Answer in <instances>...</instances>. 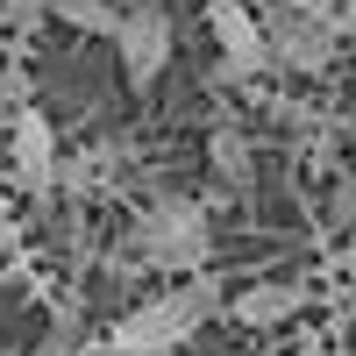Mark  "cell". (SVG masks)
<instances>
[{"instance_id": "obj_10", "label": "cell", "mask_w": 356, "mask_h": 356, "mask_svg": "<svg viewBox=\"0 0 356 356\" xmlns=\"http://www.w3.org/2000/svg\"><path fill=\"white\" fill-rule=\"evenodd\" d=\"M328 221H335V228H356V171L328 193Z\"/></svg>"}, {"instance_id": "obj_8", "label": "cell", "mask_w": 356, "mask_h": 356, "mask_svg": "<svg viewBox=\"0 0 356 356\" xmlns=\"http://www.w3.org/2000/svg\"><path fill=\"white\" fill-rule=\"evenodd\" d=\"M50 15L86 29V36H107V43H114V29H122V8H114V0H50Z\"/></svg>"}, {"instance_id": "obj_2", "label": "cell", "mask_w": 356, "mask_h": 356, "mask_svg": "<svg viewBox=\"0 0 356 356\" xmlns=\"http://www.w3.org/2000/svg\"><path fill=\"white\" fill-rule=\"evenodd\" d=\"M221 314V278L193 271V278H164L150 300H136L122 321L107 328V342H122L136 356H178L186 342H200V328Z\"/></svg>"}, {"instance_id": "obj_15", "label": "cell", "mask_w": 356, "mask_h": 356, "mask_svg": "<svg viewBox=\"0 0 356 356\" xmlns=\"http://www.w3.org/2000/svg\"><path fill=\"white\" fill-rule=\"evenodd\" d=\"M342 264H349V278H356V228H342Z\"/></svg>"}, {"instance_id": "obj_5", "label": "cell", "mask_w": 356, "mask_h": 356, "mask_svg": "<svg viewBox=\"0 0 356 356\" xmlns=\"http://www.w3.org/2000/svg\"><path fill=\"white\" fill-rule=\"evenodd\" d=\"M264 29H271V57H278V72H328L335 65V50L349 43L342 36V22H314V15H285V8H264Z\"/></svg>"}, {"instance_id": "obj_14", "label": "cell", "mask_w": 356, "mask_h": 356, "mask_svg": "<svg viewBox=\"0 0 356 356\" xmlns=\"http://www.w3.org/2000/svg\"><path fill=\"white\" fill-rule=\"evenodd\" d=\"M335 15H342V36L356 43V0H335Z\"/></svg>"}, {"instance_id": "obj_12", "label": "cell", "mask_w": 356, "mask_h": 356, "mask_svg": "<svg viewBox=\"0 0 356 356\" xmlns=\"http://www.w3.org/2000/svg\"><path fill=\"white\" fill-rule=\"evenodd\" d=\"M264 8H285V15H314V22H342L335 0H264Z\"/></svg>"}, {"instance_id": "obj_3", "label": "cell", "mask_w": 356, "mask_h": 356, "mask_svg": "<svg viewBox=\"0 0 356 356\" xmlns=\"http://www.w3.org/2000/svg\"><path fill=\"white\" fill-rule=\"evenodd\" d=\"M200 15H207V36H214V50H221V79L250 86V79H264V72H278V57H271V29H264V15L250 8V0H200Z\"/></svg>"}, {"instance_id": "obj_6", "label": "cell", "mask_w": 356, "mask_h": 356, "mask_svg": "<svg viewBox=\"0 0 356 356\" xmlns=\"http://www.w3.org/2000/svg\"><path fill=\"white\" fill-rule=\"evenodd\" d=\"M8 171L22 193H50L65 178V157H57V129L43 107H22L15 114V136H8Z\"/></svg>"}, {"instance_id": "obj_4", "label": "cell", "mask_w": 356, "mask_h": 356, "mask_svg": "<svg viewBox=\"0 0 356 356\" xmlns=\"http://www.w3.org/2000/svg\"><path fill=\"white\" fill-rule=\"evenodd\" d=\"M171 43H178V29H171V8H164V0H129V8H122L114 57H122L129 93H150V86L171 72Z\"/></svg>"}, {"instance_id": "obj_13", "label": "cell", "mask_w": 356, "mask_h": 356, "mask_svg": "<svg viewBox=\"0 0 356 356\" xmlns=\"http://www.w3.org/2000/svg\"><path fill=\"white\" fill-rule=\"evenodd\" d=\"M79 356H136V349H122V342H107V335H100V342H79Z\"/></svg>"}, {"instance_id": "obj_1", "label": "cell", "mask_w": 356, "mask_h": 356, "mask_svg": "<svg viewBox=\"0 0 356 356\" xmlns=\"http://www.w3.org/2000/svg\"><path fill=\"white\" fill-rule=\"evenodd\" d=\"M122 257L136 264V271H164V278L214 271V214H207L193 193H157V200L129 221Z\"/></svg>"}, {"instance_id": "obj_7", "label": "cell", "mask_w": 356, "mask_h": 356, "mask_svg": "<svg viewBox=\"0 0 356 356\" xmlns=\"http://www.w3.org/2000/svg\"><path fill=\"white\" fill-rule=\"evenodd\" d=\"M314 307V292L300 278H264V285H243L228 300V321L235 328H285V321H300Z\"/></svg>"}, {"instance_id": "obj_17", "label": "cell", "mask_w": 356, "mask_h": 356, "mask_svg": "<svg viewBox=\"0 0 356 356\" xmlns=\"http://www.w3.org/2000/svg\"><path fill=\"white\" fill-rule=\"evenodd\" d=\"M328 356H356V349H328Z\"/></svg>"}, {"instance_id": "obj_9", "label": "cell", "mask_w": 356, "mask_h": 356, "mask_svg": "<svg viewBox=\"0 0 356 356\" xmlns=\"http://www.w3.org/2000/svg\"><path fill=\"white\" fill-rule=\"evenodd\" d=\"M214 157H221V178H228V186H243V178H250V164H243V136H235V129L214 136Z\"/></svg>"}, {"instance_id": "obj_11", "label": "cell", "mask_w": 356, "mask_h": 356, "mask_svg": "<svg viewBox=\"0 0 356 356\" xmlns=\"http://www.w3.org/2000/svg\"><path fill=\"white\" fill-rule=\"evenodd\" d=\"M0 8H8V22H15L22 36H29V29H43V15H50V0H0Z\"/></svg>"}, {"instance_id": "obj_16", "label": "cell", "mask_w": 356, "mask_h": 356, "mask_svg": "<svg viewBox=\"0 0 356 356\" xmlns=\"http://www.w3.org/2000/svg\"><path fill=\"white\" fill-rule=\"evenodd\" d=\"M43 356H79V342H72V335H57V342H50Z\"/></svg>"}]
</instances>
